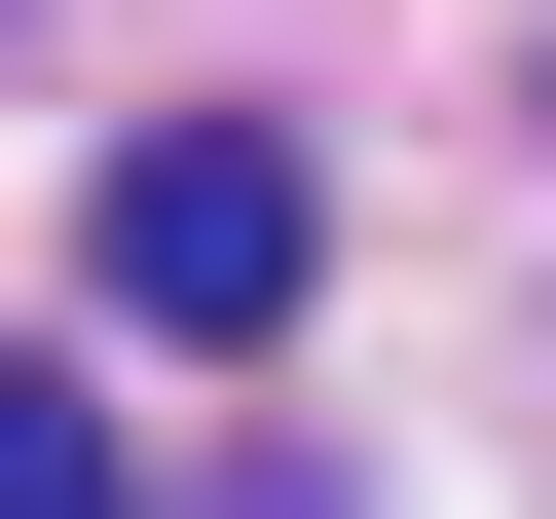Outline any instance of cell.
<instances>
[{
    "label": "cell",
    "mask_w": 556,
    "mask_h": 519,
    "mask_svg": "<svg viewBox=\"0 0 556 519\" xmlns=\"http://www.w3.org/2000/svg\"><path fill=\"white\" fill-rule=\"evenodd\" d=\"M298 260H334V186L260 149V112H149V149H112V298H149V334H298Z\"/></svg>",
    "instance_id": "1"
},
{
    "label": "cell",
    "mask_w": 556,
    "mask_h": 519,
    "mask_svg": "<svg viewBox=\"0 0 556 519\" xmlns=\"http://www.w3.org/2000/svg\"><path fill=\"white\" fill-rule=\"evenodd\" d=\"M0 519H149V482H112V408H75V371H0Z\"/></svg>",
    "instance_id": "2"
}]
</instances>
